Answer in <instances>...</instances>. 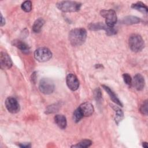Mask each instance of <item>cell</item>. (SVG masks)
I'll use <instances>...</instances> for the list:
<instances>
[{
    "instance_id": "f546056e",
    "label": "cell",
    "mask_w": 148,
    "mask_h": 148,
    "mask_svg": "<svg viewBox=\"0 0 148 148\" xmlns=\"http://www.w3.org/2000/svg\"><path fill=\"white\" fill-rule=\"evenodd\" d=\"M142 146H143V147L147 148V147H148L147 143V142H143V143H142Z\"/></svg>"
},
{
    "instance_id": "30bf717a",
    "label": "cell",
    "mask_w": 148,
    "mask_h": 148,
    "mask_svg": "<svg viewBox=\"0 0 148 148\" xmlns=\"http://www.w3.org/2000/svg\"><path fill=\"white\" fill-rule=\"evenodd\" d=\"M79 108L80 109L84 117L90 116L92 114L94 110L92 105L88 102L82 103L79 106Z\"/></svg>"
},
{
    "instance_id": "ffe728a7",
    "label": "cell",
    "mask_w": 148,
    "mask_h": 148,
    "mask_svg": "<svg viewBox=\"0 0 148 148\" xmlns=\"http://www.w3.org/2000/svg\"><path fill=\"white\" fill-rule=\"evenodd\" d=\"M92 145L91 140L89 139H84L75 145H73L72 147H82V148H86L90 147Z\"/></svg>"
},
{
    "instance_id": "7a4b0ae2",
    "label": "cell",
    "mask_w": 148,
    "mask_h": 148,
    "mask_svg": "<svg viewBox=\"0 0 148 148\" xmlns=\"http://www.w3.org/2000/svg\"><path fill=\"white\" fill-rule=\"evenodd\" d=\"M82 3L75 1H60L56 4L57 8L64 12H75L80 10Z\"/></svg>"
},
{
    "instance_id": "2e32d148",
    "label": "cell",
    "mask_w": 148,
    "mask_h": 148,
    "mask_svg": "<svg viewBox=\"0 0 148 148\" xmlns=\"http://www.w3.org/2000/svg\"><path fill=\"white\" fill-rule=\"evenodd\" d=\"M131 8L142 12L143 14H147L148 12L147 7L142 2H138L135 3H133L131 5Z\"/></svg>"
},
{
    "instance_id": "7402d4cb",
    "label": "cell",
    "mask_w": 148,
    "mask_h": 148,
    "mask_svg": "<svg viewBox=\"0 0 148 148\" xmlns=\"http://www.w3.org/2000/svg\"><path fill=\"white\" fill-rule=\"evenodd\" d=\"M59 108H60V105L58 103L50 105V106H47V108H46L45 113L50 114V113H55L58 110Z\"/></svg>"
},
{
    "instance_id": "ac0fdd59",
    "label": "cell",
    "mask_w": 148,
    "mask_h": 148,
    "mask_svg": "<svg viewBox=\"0 0 148 148\" xmlns=\"http://www.w3.org/2000/svg\"><path fill=\"white\" fill-rule=\"evenodd\" d=\"M140 20L139 18L136 16H129L125 17L122 20V23L125 24H138L140 22Z\"/></svg>"
},
{
    "instance_id": "44dd1931",
    "label": "cell",
    "mask_w": 148,
    "mask_h": 148,
    "mask_svg": "<svg viewBox=\"0 0 148 148\" xmlns=\"http://www.w3.org/2000/svg\"><path fill=\"white\" fill-rule=\"evenodd\" d=\"M83 115L82 113V112L80 111V109L78 108H77L73 112V120L75 123H78L79 121H80V120L83 117Z\"/></svg>"
},
{
    "instance_id": "52a82bcc",
    "label": "cell",
    "mask_w": 148,
    "mask_h": 148,
    "mask_svg": "<svg viewBox=\"0 0 148 148\" xmlns=\"http://www.w3.org/2000/svg\"><path fill=\"white\" fill-rule=\"evenodd\" d=\"M5 106L7 110L12 113H16L20 110V105L17 99L13 97H8L5 101Z\"/></svg>"
},
{
    "instance_id": "4fadbf2b",
    "label": "cell",
    "mask_w": 148,
    "mask_h": 148,
    "mask_svg": "<svg viewBox=\"0 0 148 148\" xmlns=\"http://www.w3.org/2000/svg\"><path fill=\"white\" fill-rule=\"evenodd\" d=\"M103 88L106 91V92L108 94V95H109L111 100L114 102V103H116L117 105H118L119 106H123V104L121 103V102L120 101V99L118 98V97H117V95L114 94V92L108 86H105V85H102V86Z\"/></svg>"
},
{
    "instance_id": "277c9868",
    "label": "cell",
    "mask_w": 148,
    "mask_h": 148,
    "mask_svg": "<svg viewBox=\"0 0 148 148\" xmlns=\"http://www.w3.org/2000/svg\"><path fill=\"white\" fill-rule=\"evenodd\" d=\"M52 57L51 51L46 47H40L34 52V57L39 62H46Z\"/></svg>"
},
{
    "instance_id": "6da1fadb",
    "label": "cell",
    "mask_w": 148,
    "mask_h": 148,
    "mask_svg": "<svg viewBox=\"0 0 148 148\" xmlns=\"http://www.w3.org/2000/svg\"><path fill=\"white\" fill-rule=\"evenodd\" d=\"M87 38V31L82 28L72 29L69 33V40L73 46H79L84 43Z\"/></svg>"
},
{
    "instance_id": "e0dca14e",
    "label": "cell",
    "mask_w": 148,
    "mask_h": 148,
    "mask_svg": "<svg viewBox=\"0 0 148 148\" xmlns=\"http://www.w3.org/2000/svg\"><path fill=\"white\" fill-rule=\"evenodd\" d=\"M109 27L107 25L106 26L103 23H92L88 25V28L90 30L92 31H97V30H99V29H104L106 32L108 29Z\"/></svg>"
},
{
    "instance_id": "484cf974",
    "label": "cell",
    "mask_w": 148,
    "mask_h": 148,
    "mask_svg": "<svg viewBox=\"0 0 148 148\" xmlns=\"http://www.w3.org/2000/svg\"><path fill=\"white\" fill-rule=\"evenodd\" d=\"M123 78L125 83L127 85L130 86L132 84V79L131 76L128 73H124L123 75Z\"/></svg>"
},
{
    "instance_id": "9a60e30c",
    "label": "cell",
    "mask_w": 148,
    "mask_h": 148,
    "mask_svg": "<svg viewBox=\"0 0 148 148\" xmlns=\"http://www.w3.org/2000/svg\"><path fill=\"white\" fill-rule=\"evenodd\" d=\"M45 20L42 18H39L34 22L32 25V31L35 33H39L40 32L43 25H44Z\"/></svg>"
},
{
    "instance_id": "ba28073f",
    "label": "cell",
    "mask_w": 148,
    "mask_h": 148,
    "mask_svg": "<svg viewBox=\"0 0 148 148\" xmlns=\"http://www.w3.org/2000/svg\"><path fill=\"white\" fill-rule=\"evenodd\" d=\"M66 83L68 88L72 91H76L79 87V81L77 77L72 74L69 73L66 77Z\"/></svg>"
},
{
    "instance_id": "d4e9b609",
    "label": "cell",
    "mask_w": 148,
    "mask_h": 148,
    "mask_svg": "<svg viewBox=\"0 0 148 148\" xmlns=\"http://www.w3.org/2000/svg\"><path fill=\"white\" fill-rule=\"evenodd\" d=\"M94 96L97 101L99 102L101 101L102 98V93H101V90L99 88H96L94 91Z\"/></svg>"
},
{
    "instance_id": "5b68a950",
    "label": "cell",
    "mask_w": 148,
    "mask_h": 148,
    "mask_svg": "<svg viewBox=\"0 0 148 148\" xmlns=\"http://www.w3.org/2000/svg\"><path fill=\"white\" fill-rule=\"evenodd\" d=\"M55 88L53 82L49 78H43L40 80L39 89L44 94H51Z\"/></svg>"
},
{
    "instance_id": "cb8c5ba5",
    "label": "cell",
    "mask_w": 148,
    "mask_h": 148,
    "mask_svg": "<svg viewBox=\"0 0 148 148\" xmlns=\"http://www.w3.org/2000/svg\"><path fill=\"white\" fill-rule=\"evenodd\" d=\"M139 110L142 114L146 115V116L147 114V100L145 101L141 105Z\"/></svg>"
},
{
    "instance_id": "8fae6325",
    "label": "cell",
    "mask_w": 148,
    "mask_h": 148,
    "mask_svg": "<svg viewBox=\"0 0 148 148\" xmlns=\"http://www.w3.org/2000/svg\"><path fill=\"white\" fill-rule=\"evenodd\" d=\"M132 83H133L135 88L139 91L143 90L145 87V82L144 77L142 75L139 73H137L135 75L133 82H132Z\"/></svg>"
},
{
    "instance_id": "3957f363",
    "label": "cell",
    "mask_w": 148,
    "mask_h": 148,
    "mask_svg": "<svg viewBox=\"0 0 148 148\" xmlns=\"http://www.w3.org/2000/svg\"><path fill=\"white\" fill-rule=\"evenodd\" d=\"M129 46L134 52H139L144 47V40L142 36L138 34H132L129 38Z\"/></svg>"
},
{
    "instance_id": "f1b7e54d",
    "label": "cell",
    "mask_w": 148,
    "mask_h": 148,
    "mask_svg": "<svg viewBox=\"0 0 148 148\" xmlns=\"http://www.w3.org/2000/svg\"><path fill=\"white\" fill-rule=\"evenodd\" d=\"M5 18H3L2 15L1 14V24H0V25H1V27H2L3 25H5Z\"/></svg>"
},
{
    "instance_id": "7c38bea8",
    "label": "cell",
    "mask_w": 148,
    "mask_h": 148,
    "mask_svg": "<svg viewBox=\"0 0 148 148\" xmlns=\"http://www.w3.org/2000/svg\"><path fill=\"white\" fill-rule=\"evenodd\" d=\"M12 45L19 49L23 53L28 54L29 53V47L28 45L22 40L16 39L12 42Z\"/></svg>"
},
{
    "instance_id": "d6986e66",
    "label": "cell",
    "mask_w": 148,
    "mask_h": 148,
    "mask_svg": "<svg viewBox=\"0 0 148 148\" xmlns=\"http://www.w3.org/2000/svg\"><path fill=\"white\" fill-rule=\"evenodd\" d=\"M112 107L113 108V109L115 110L116 112V117H115V121L116 123L118 124L119 123L120 121H121V120L123 118V112L122 111V110H121L120 108H119L117 106H115L114 105H112Z\"/></svg>"
},
{
    "instance_id": "83f0119b",
    "label": "cell",
    "mask_w": 148,
    "mask_h": 148,
    "mask_svg": "<svg viewBox=\"0 0 148 148\" xmlns=\"http://www.w3.org/2000/svg\"><path fill=\"white\" fill-rule=\"evenodd\" d=\"M36 72H34L32 75H31V80H32V82H33L34 83H35V81H36Z\"/></svg>"
},
{
    "instance_id": "603a6c76",
    "label": "cell",
    "mask_w": 148,
    "mask_h": 148,
    "mask_svg": "<svg viewBox=\"0 0 148 148\" xmlns=\"http://www.w3.org/2000/svg\"><path fill=\"white\" fill-rule=\"evenodd\" d=\"M21 9L25 12H29L32 10V3L30 1H24L21 4Z\"/></svg>"
},
{
    "instance_id": "9c48e42d",
    "label": "cell",
    "mask_w": 148,
    "mask_h": 148,
    "mask_svg": "<svg viewBox=\"0 0 148 148\" xmlns=\"http://www.w3.org/2000/svg\"><path fill=\"white\" fill-rule=\"evenodd\" d=\"M12 61L9 56L4 52L0 54V66L2 69H9L12 66Z\"/></svg>"
},
{
    "instance_id": "5bb4252c",
    "label": "cell",
    "mask_w": 148,
    "mask_h": 148,
    "mask_svg": "<svg viewBox=\"0 0 148 148\" xmlns=\"http://www.w3.org/2000/svg\"><path fill=\"white\" fill-rule=\"evenodd\" d=\"M54 121L56 124L61 129H65L67 125L66 119L62 114H57L54 117Z\"/></svg>"
},
{
    "instance_id": "4316f807",
    "label": "cell",
    "mask_w": 148,
    "mask_h": 148,
    "mask_svg": "<svg viewBox=\"0 0 148 148\" xmlns=\"http://www.w3.org/2000/svg\"><path fill=\"white\" fill-rule=\"evenodd\" d=\"M18 146L22 148H28V147H31V143H20V144H18Z\"/></svg>"
},
{
    "instance_id": "8992f818",
    "label": "cell",
    "mask_w": 148,
    "mask_h": 148,
    "mask_svg": "<svg viewBox=\"0 0 148 148\" xmlns=\"http://www.w3.org/2000/svg\"><path fill=\"white\" fill-rule=\"evenodd\" d=\"M101 15L105 18L106 25L109 27H113L117 21L116 12L112 10H102L101 11Z\"/></svg>"
}]
</instances>
